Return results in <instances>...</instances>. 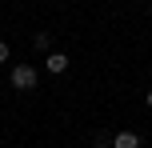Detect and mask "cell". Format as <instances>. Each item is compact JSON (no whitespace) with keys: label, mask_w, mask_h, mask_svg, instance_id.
I'll list each match as a JSON object with an SVG mask.
<instances>
[{"label":"cell","mask_w":152,"mask_h":148,"mask_svg":"<svg viewBox=\"0 0 152 148\" xmlns=\"http://www.w3.org/2000/svg\"><path fill=\"white\" fill-rule=\"evenodd\" d=\"M36 68H32V64H12V88L16 92H32V88H36Z\"/></svg>","instance_id":"cell-1"},{"label":"cell","mask_w":152,"mask_h":148,"mask_svg":"<svg viewBox=\"0 0 152 148\" xmlns=\"http://www.w3.org/2000/svg\"><path fill=\"white\" fill-rule=\"evenodd\" d=\"M4 60H8V44L0 40V64H4Z\"/></svg>","instance_id":"cell-4"},{"label":"cell","mask_w":152,"mask_h":148,"mask_svg":"<svg viewBox=\"0 0 152 148\" xmlns=\"http://www.w3.org/2000/svg\"><path fill=\"white\" fill-rule=\"evenodd\" d=\"M144 100H148V108H152V92H148V96H144Z\"/></svg>","instance_id":"cell-5"},{"label":"cell","mask_w":152,"mask_h":148,"mask_svg":"<svg viewBox=\"0 0 152 148\" xmlns=\"http://www.w3.org/2000/svg\"><path fill=\"white\" fill-rule=\"evenodd\" d=\"M148 12H152V8H148Z\"/></svg>","instance_id":"cell-6"},{"label":"cell","mask_w":152,"mask_h":148,"mask_svg":"<svg viewBox=\"0 0 152 148\" xmlns=\"http://www.w3.org/2000/svg\"><path fill=\"white\" fill-rule=\"evenodd\" d=\"M112 148H140V136L128 132V128H120V132L112 136Z\"/></svg>","instance_id":"cell-3"},{"label":"cell","mask_w":152,"mask_h":148,"mask_svg":"<svg viewBox=\"0 0 152 148\" xmlns=\"http://www.w3.org/2000/svg\"><path fill=\"white\" fill-rule=\"evenodd\" d=\"M44 68L52 72V76H60V72H68V56H64V52H48L44 56Z\"/></svg>","instance_id":"cell-2"}]
</instances>
